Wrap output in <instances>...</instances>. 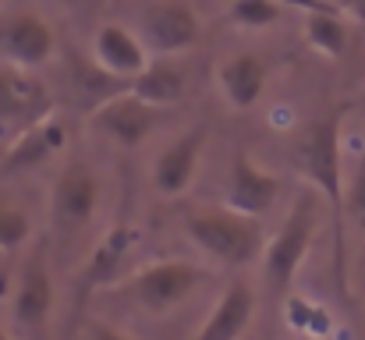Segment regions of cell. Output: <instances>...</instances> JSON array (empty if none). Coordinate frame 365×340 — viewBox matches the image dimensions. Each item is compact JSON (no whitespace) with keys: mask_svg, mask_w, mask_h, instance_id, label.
<instances>
[{"mask_svg":"<svg viewBox=\"0 0 365 340\" xmlns=\"http://www.w3.org/2000/svg\"><path fill=\"white\" fill-rule=\"evenodd\" d=\"M341 124L344 107L330 110L327 117L312 120L298 142V167L309 177V185L327 199L330 206V227H334V280L348 294V244H344V217H348V192H344V170H341Z\"/></svg>","mask_w":365,"mask_h":340,"instance_id":"cell-1","label":"cell"},{"mask_svg":"<svg viewBox=\"0 0 365 340\" xmlns=\"http://www.w3.org/2000/svg\"><path fill=\"white\" fill-rule=\"evenodd\" d=\"M312 234H316V195L305 192L291 206L287 220L280 224V230L273 234V241L262 252V277H266V287H269L273 298L291 294V284H294V277L305 262Z\"/></svg>","mask_w":365,"mask_h":340,"instance_id":"cell-2","label":"cell"},{"mask_svg":"<svg viewBox=\"0 0 365 340\" xmlns=\"http://www.w3.org/2000/svg\"><path fill=\"white\" fill-rule=\"evenodd\" d=\"M192 241L213 255L224 266H245L262 252V234L255 227V217H245L238 210H202L188 217Z\"/></svg>","mask_w":365,"mask_h":340,"instance_id":"cell-3","label":"cell"},{"mask_svg":"<svg viewBox=\"0 0 365 340\" xmlns=\"http://www.w3.org/2000/svg\"><path fill=\"white\" fill-rule=\"evenodd\" d=\"M202 284H210V273L195 262H185V259H167V262H153L145 269H138L128 284H124V294L153 312V316H163L178 305H185Z\"/></svg>","mask_w":365,"mask_h":340,"instance_id":"cell-4","label":"cell"},{"mask_svg":"<svg viewBox=\"0 0 365 340\" xmlns=\"http://www.w3.org/2000/svg\"><path fill=\"white\" fill-rule=\"evenodd\" d=\"M50 110H53V96L46 82L32 75V68L0 64V128L18 135L46 120Z\"/></svg>","mask_w":365,"mask_h":340,"instance_id":"cell-5","label":"cell"},{"mask_svg":"<svg viewBox=\"0 0 365 340\" xmlns=\"http://www.w3.org/2000/svg\"><path fill=\"white\" fill-rule=\"evenodd\" d=\"M100 206V177L89 163H68L50 192V224L61 234H75L93 220Z\"/></svg>","mask_w":365,"mask_h":340,"instance_id":"cell-6","label":"cell"},{"mask_svg":"<svg viewBox=\"0 0 365 340\" xmlns=\"http://www.w3.org/2000/svg\"><path fill=\"white\" fill-rule=\"evenodd\" d=\"M50 309H53V280H50V266H46V244H36L21 269H18V284H14V298H11V316L14 323L39 337L46 330V319H50Z\"/></svg>","mask_w":365,"mask_h":340,"instance_id":"cell-7","label":"cell"},{"mask_svg":"<svg viewBox=\"0 0 365 340\" xmlns=\"http://www.w3.org/2000/svg\"><path fill=\"white\" fill-rule=\"evenodd\" d=\"M142 43L153 53H181L199 43V18L188 4H149L138 14Z\"/></svg>","mask_w":365,"mask_h":340,"instance_id":"cell-8","label":"cell"},{"mask_svg":"<svg viewBox=\"0 0 365 340\" xmlns=\"http://www.w3.org/2000/svg\"><path fill=\"white\" fill-rule=\"evenodd\" d=\"M53 25L39 14H11L0 21V57L18 68H39L53 57Z\"/></svg>","mask_w":365,"mask_h":340,"instance_id":"cell-9","label":"cell"},{"mask_svg":"<svg viewBox=\"0 0 365 340\" xmlns=\"http://www.w3.org/2000/svg\"><path fill=\"white\" fill-rule=\"evenodd\" d=\"M131 241H135L131 224H114L100 237V244L93 248L89 262L82 266V273H78V280H75V302H78V309L89 302L93 291H100V287L121 280V269H124L128 252H131Z\"/></svg>","mask_w":365,"mask_h":340,"instance_id":"cell-10","label":"cell"},{"mask_svg":"<svg viewBox=\"0 0 365 340\" xmlns=\"http://www.w3.org/2000/svg\"><path fill=\"white\" fill-rule=\"evenodd\" d=\"M156 117H160V107L138 100L128 89V96H114V100H107L103 107L93 110V128L100 135H107L110 142L131 149V145L145 142V135L156 128Z\"/></svg>","mask_w":365,"mask_h":340,"instance_id":"cell-11","label":"cell"},{"mask_svg":"<svg viewBox=\"0 0 365 340\" xmlns=\"http://www.w3.org/2000/svg\"><path fill=\"white\" fill-rule=\"evenodd\" d=\"M280 192V181L262 170L248 153H235L231 160V177H227V192H224V202L227 210H238L245 217H262L273 199Z\"/></svg>","mask_w":365,"mask_h":340,"instance_id":"cell-12","label":"cell"},{"mask_svg":"<svg viewBox=\"0 0 365 340\" xmlns=\"http://www.w3.org/2000/svg\"><path fill=\"white\" fill-rule=\"evenodd\" d=\"M149 46L131 32V29H124L118 21H107V25H100V32H96V39H93V61L107 71V75H114V78H135L145 64H149V53H145Z\"/></svg>","mask_w":365,"mask_h":340,"instance_id":"cell-13","label":"cell"},{"mask_svg":"<svg viewBox=\"0 0 365 340\" xmlns=\"http://www.w3.org/2000/svg\"><path fill=\"white\" fill-rule=\"evenodd\" d=\"M202 142H206V128H192L185 131L178 142H170L160 156H156V167H153V185L156 192L163 195H181L192 177H195V167H199V156H202Z\"/></svg>","mask_w":365,"mask_h":340,"instance_id":"cell-14","label":"cell"},{"mask_svg":"<svg viewBox=\"0 0 365 340\" xmlns=\"http://www.w3.org/2000/svg\"><path fill=\"white\" fill-rule=\"evenodd\" d=\"M64 138H68L64 124L53 120V117H46V120H39V124L18 131V138L11 142V149H7L4 160H0V170H4V174L36 170L39 163H46L53 153L64 149Z\"/></svg>","mask_w":365,"mask_h":340,"instance_id":"cell-15","label":"cell"},{"mask_svg":"<svg viewBox=\"0 0 365 340\" xmlns=\"http://www.w3.org/2000/svg\"><path fill=\"white\" fill-rule=\"evenodd\" d=\"M217 82H220V93L231 107L248 110L259 103V96L266 89V64L259 53H235L220 64Z\"/></svg>","mask_w":365,"mask_h":340,"instance_id":"cell-16","label":"cell"},{"mask_svg":"<svg viewBox=\"0 0 365 340\" xmlns=\"http://www.w3.org/2000/svg\"><path fill=\"white\" fill-rule=\"evenodd\" d=\"M252 312H255V294L245 284H231L220 294V302L213 305L202 330L192 340H238L248 326V319H252Z\"/></svg>","mask_w":365,"mask_h":340,"instance_id":"cell-17","label":"cell"},{"mask_svg":"<svg viewBox=\"0 0 365 340\" xmlns=\"http://www.w3.org/2000/svg\"><path fill=\"white\" fill-rule=\"evenodd\" d=\"M128 89L138 100H145V103H153V107L163 110V107H174V103L185 100V71L174 68V64H145L131 78Z\"/></svg>","mask_w":365,"mask_h":340,"instance_id":"cell-18","label":"cell"},{"mask_svg":"<svg viewBox=\"0 0 365 340\" xmlns=\"http://www.w3.org/2000/svg\"><path fill=\"white\" fill-rule=\"evenodd\" d=\"M305 39L312 50H319L323 57L337 61L348 50V21L337 14V7H316L305 18Z\"/></svg>","mask_w":365,"mask_h":340,"instance_id":"cell-19","label":"cell"},{"mask_svg":"<svg viewBox=\"0 0 365 340\" xmlns=\"http://www.w3.org/2000/svg\"><path fill=\"white\" fill-rule=\"evenodd\" d=\"M284 319H287V326H291L298 337L327 340L334 334V316H330L319 302H312V298H305V294H287V298H284Z\"/></svg>","mask_w":365,"mask_h":340,"instance_id":"cell-20","label":"cell"},{"mask_svg":"<svg viewBox=\"0 0 365 340\" xmlns=\"http://www.w3.org/2000/svg\"><path fill=\"white\" fill-rule=\"evenodd\" d=\"M29 234H32L29 217L18 206H4L0 202V252H14L18 244H25Z\"/></svg>","mask_w":365,"mask_h":340,"instance_id":"cell-21","label":"cell"},{"mask_svg":"<svg viewBox=\"0 0 365 340\" xmlns=\"http://www.w3.org/2000/svg\"><path fill=\"white\" fill-rule=\"evenodd\" d=\"M348 217L355 220V227L365 230V156L362 163L355 167V177L348 185Z\"/></svg>","mask_w":365,"mask_h":340,"instance_id":"cell-22","label":"cell"},{"mask_svg":"<svg viewBox=\"0 0 365 340\" xmlns=\"http://www.w3.org/2000/svg\"><path fill=\"white\" fill-rule=\"evenodd\" d=\"M93 340H131L121 330H110V326H93Z\"/></svg>","mask_w":365,"mask_h":340,"instance_id":"cell-23","label":"cell"},{"mask_svg":"<svg viewBox=\"0 0 365 340\" xmlns=\"http://www.w3.org/2000/svg\"><path fill=\"white\" fill-rule=\"evenodd\" d=\"M344 7L351 11V18H355V21H362L365 25V0H344Z\"/></svg>","mask_w":365,"mask_h":340,"instance_id":"cell-24","label":"cell"},{"mask_svg":"<svg viewBox=\"0 0 365 340\" xmlns=\"http://www.w3.org/2000/svg\"><path fill=\"white\" fill-rule=\"evenodd\" d=\"M68 4H71V7H82V4H89V0H68Z\"/></svg>","mask_w":365,"mask_h":340,"instance_id":"cell-25","label":"cell"},{"mask_svg":"<svg viewBox=\"0 0 365 340\" xmlns=\"http://www.w3.org/2000/svg\"><path fill=\"white\" fill-rule=\"evenodd\" d=\"M0 340H11V337H7V334H4V330H0Z\"/></svg>","mask_w":365,"mask_h":340,"instance_id":"cell-26","label":"cell"},{"mask_svg":"<svg viewBox=\"0 0 365 340\" xmlns=\"http://www.w3.org/2000/svg\"><path fill=\"white\" fill-rule=\"evenodd\" d=\"M302 340H309V337H302Z\"/></svg>","mask_w":365,"mask_h":340,"instance_id":"cell-27","label":"cell"}]
</instances>
